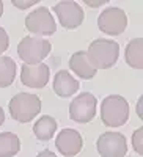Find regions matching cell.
Here are the masks:
<instances>
[{"label": "cell", "instance_id": "1", "mask_svg": "<svg viewBox=\"0 0 143 157\" xmlns=\"http://www.w3.org/2000/svg\"><path fill=\"white\" fill-rule=\"evenodd\" d=\"M87 57L91 63V66L98 69H109L115 66V63L120 58V46L113 39L99 38L88 46Z\"/></svg>", "mask_w": 143, "mask_h": 157}, {"label": "cell", "instance_id": "22", "mask_svg": "<svg viewBox=\"0 0 143 157\" xmlns=\"http://www.w3.org/2000/svg\"><path fill=\"white\" fill-rule=\"evenodd\" d=\"M36 157H58V155H55L54 152H52V151H43V152H40V154H38Z\"/></svg>", "mask_w": 143, "mask_h": 157}, {"label": "cell", "instance_id": "23", "mask_svg": "<svg viewBox=\"0 0 143 157\" xmlns=\"http://www.w3.org/2000/svg\"><path fill=\"white\" fill-rule=\"evenodd\" d=\"M141 101H143V98H140L138 102H137V115H138V118H143V113H141Z\"/></svg>", "mask_w": 143, "mask_h": 157}, {"label": "cell", "instance_id": "7", "mask_svg": "<svg viewBox=\"0 0 143 157\" xmlns=\"http://www.w3.org/2000/svg\"><path fill=\"white\" fill-rule=\"evenodd\" d=\"M98 101L91 93H80L69 104V118L75 123L87 124L96 116Z\"/></svg>", "mask_w": 143, "mask_h": 157}, {"label": "cell", "instance_id": "5", "mask_svg": "<svg viewBox=\"0 0 143 157\" xmlns=\"http://www.w3.org/2000/svg\"><path fill=\"white\" fill-rule=\"evenodd\" d=\"M25 29L38 36H50L55 33V19L46 6H40L29 13L25 17Z\"/></svg>", "mask_w": 143, "mask_h": 157}, {"label": "cell", "instance_id": "6", "mask_svg": "<svg viewBox=\"0 0 143 157\" xmlns=\"http://www.w3.org/2000/svg\"><path fill=\"white\" fill-rule=\"evenodd\" d=\"M98 27L102 33L109 36H118L127 27V16L121 8L110 6L101 11L98 17Z\"/></svg>", "mask_w": 143, "mask_h": 157}, {"label": "cell", "instance_id": "10", "mask_svg": "<svg viewBox=\"0 0 143 157\" xmlns=\"http://www.w3.org/2000/svg\"><path fill=\"white\" fill-rule=\"evenodd\" d=\"M55 146L64 157H74L83 148V138L75 129H63L55 138Z\"/></svg>", "mask_w": 143, "mask_h": 157}, {"label": "cell", "instance_id": "16", "mask_svg": "<svg viewBox=\"0 0 143 157\" xmlns=\"http://www.w3.org/2000/svg\"><path fill=\"white\" fill-rule=\"evenodd\" d=\"M21 151V140L13 132H0V157H14Z\"/></svg>", "mask_w": 143, "mask_h": 157}, {"label": "cell", "instance_id": "4", "mask_svg": "<svg viewBox=\"0 0 143 157\" xmlns=\"http://www.w3.org/2000/svg\"><path fill=\"white\" fill-rule=\"evenodd\" d=\"M52 50V44L44 38L25 36L17 44V55L24 64H40Z\"/></svg>", "mask_w": 143, "mask_h": 157}, {"label": "cell", "instance_id": "25", "mask_svg": "<svg viewBox=\"0 0 143 157\" xmlns=\"http://www.w3.org/2000/svg\"><path fill=\"white\" fill-rule=\"evenodd\" d=\"M2 14H3V2L0 0V17H2Z\"/></svg>", "mask_w": 143, "mask_h": 157}, {"label": "cell", "instance_id": "11", "mask_svg": "<svg viewBox=\"0 0 143 157\" xmlns=\"http://www.w3.org/2000/svg\"><path fill=\"white\" fill-rule=\"evenodd\" d=\"M49 66L44 63L40 64H22L21 69V82L29 86L41 90L49 82Z\"/></svg>", "mask_w": 143, "mask_h": 157}, {"label": "cell", "instance_id": "9", "mask_svg": "<svg viewBox=\"0 0 143 157\" xmlns=\"http://www.w3.org/2000/svg\"><path fill=\"white\" fill-rule=\"evenodd\" d=\"M54 10H55L57 16H58L60 24L66 30H74L83 22V17H85L83 10L77 2H72V0H63V2H58L54 6Z\"/></svg>", "mask_w": 143, "mask_h": 157}, {"label": "cell", "instance_id": "20", "mask_svg": "<svg viewBox=\"0 0 143 157\" xmlns=\"http://www.w3.org/2000/svg\"><path fill=\"white\" fill-rule=\"evenodd\" d=\"M14 6L21 8V10H25V8H30L33 5H36V0H27V2H19V0H13L11 2Z\"/></svg>", "mask_w": 143, "mask_h": 157}, {"label": "cell", "instance_id": "12", "mask_svg": "<svg viewBox=\"0 0 143 157\" xmlns=\"http://www.w3.org/2000/svg\"><path fill=\"white\" fill-rule=\"evenodd\" d=\"M79 86H80L79 80H75L66 69L58 71L55 74V77H54V91H55V94L60 96V98L72 96L74 93H77Z\"/></svg>", "mask_w": 143, "mask_h": 157}, {"label": "cell", "instance_id": "21", "mask_svg": "<svg viewBox=\"0 0 143 157\" xmlns=\"http://www.w3.org/2000/svg\"><path fill=\"white\" fill-rule=\"evenodd\" d=\"M107 2H109V0H102V2H90V0H85V3H87L88 6H93V8L101 6V5H106Z\"/></svg>", "mask_w": 143, "mask_h": 157}, {"label": "cell", "instance_id": "8", "mask_svg": "<svg viewBox=\"0 0 143 157\" xmlns=\"http://www.w3.org/2000/svg\"><path fill=\"white\" fill-rule=\"evenodd\" d=\"M96 148L102 157H124L127 154V141L120 132H106L98 138Z\"/></svg>", "mask_w": 143, "mask_h": 157}, {"label": "cell", "instance_id": "15", "mask_svg": "<svg viewBox=\"0 0 143 157\" xmlns=\"http://www.w3.org/2000/svg\"><path fill=\"white\" fill-rule=\"evenodd\" d=\"M126 63L134 69H143V39L135 38L126 46Z\"/></svg>", "mask_w": 143, "mask_h": 157}, {"label": "cell", "instance_id": "17", "mask_svg": "<svg viewBox=\"0 0 143 157\" xmlns=\"http://www.w3.org/2000/svg\"><path fill=\"white\" fill-rule=\"evenodd\" d=\"M16 69V63L11 57H0V88H6L14 82Z\"/></svg>", "mask_w": 143, "mask_h": 157}, {"label": "cell", "instance_id": "18", "mask_svg": "<svg viewBox=\"0 0 143 157\" xmlns=\"http://www.w3.org/2000/svg\"><path fill=\"white\" fill-rule=\"evenodd\" d=\"M132 146L137 154H143V127H138L132 135Z\"/></svg>", "mask_w": 143, "mask_h": 157}, {"label": "cell", "instance_id": "24", "mask_svg": "<svg viewBox=\"0 0 143 157\" xmlns=\"http://www.w3.org/2000/svg\"><path fill=\"white\" fill-rule=\"evenodd\" d=\"M5 123V112H3V109L0 107V126H2Z\"/></svg>", "mask_w": 143, "mask_h": 157}, {"label": "cell", "instance_id": "13", "mask_svg": "<svg viewBox=\"0 0 143 157\" xmlns=\"http://www.w3.org/2000/svg\"><path fill=\"white\" fill-rule=\"evenodd\" d=\"M69 68L72 69V72L75 75H79L83 80H88V78H93L96 75V69L91 66L87 52H75V54L71 55L69 58Z\"/></svg>", "mask_w": 143, "mask_h": 157}, {"label": "cell", "instance_id": "14", "mask_svg": "<svg viewBox=\"0 0 143 157\" xmlns=\"http://www.w3.org/2000/svg\"><path fill=\"white\" fill-rule=\"evenodd\" d=\"M58 127V123L55 121V118H52L49 115H44L38 120L33 126V134L36 135L38 140L47 141L55 135V130Z\"/></svg>", "mask_w": 143, "mask_h": 157}, {"label": "cell", "instance_id": "19", "mask_svg": "<svg viewBox=\"0 0 143 157\" xmlns=\"http://www.w3.org/2000/svg\"><path fill=\"white\" fill-rule=\"evenodd\" d=\"M8 46H10V36L5 32V29L0 27V55H2L3 52L8 49Z\"/></svg>", "mask_w": 143, "mask_h": 157}, {"label": "cell", "instance_id": "2", "mask_svg": "<svg viewBox=\"0 0 143 157\" xmlns=\"http://www.w3.org/2000/svg\"><path fill=\"white\" fill-rule=\"evenodd\" d=\"M129 104L123 96L110 94L104 98L101 104V120L109 127H120L124 126L129 120Z\"/></svg>", "mask_w": 143, "mask_h": 157}, {"label": "cell", "instance_id": "3", "mask_svg": "<svg viewBox=\"0 0 143 157\" xmlns=\"http://www.w3.org/2000/svg\"><path fill=\"white\" fill-rule=\"evenodd\" d=\"M10 115L17 123H30L41 112V101L32 93H17L10 101Z\"/></svg>", "mask_w": 143, "mask_h": 157}]
</instances>
